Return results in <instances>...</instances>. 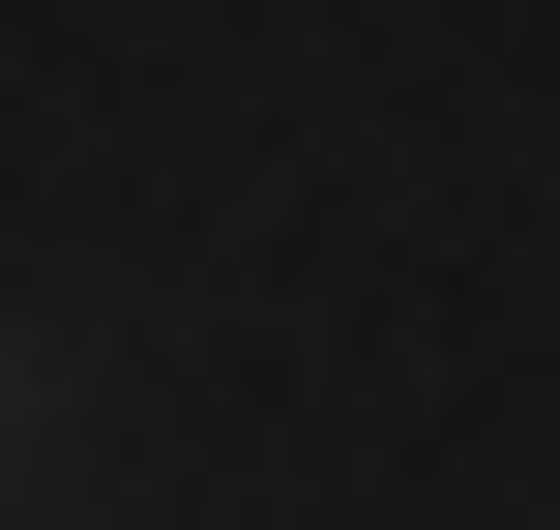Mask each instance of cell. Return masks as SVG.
Wrapping results in <instances>:
<instances>
[{
	"mask_svg": "<svg viewBox=\"0 0 560 530\" xmlns=\"http://www.w3.org/2000/svg\"><path fill=\"white\" fill-rule=\"evenodd\" d=\"M89 413H118V384H89V325H59V295H0V530L89 502Z\"/></svg>",
	"mask_w": 560,
	"mask_h": 530,
	"instance_id": "cell-1",
	"label": "cell"
}]
</instances>
